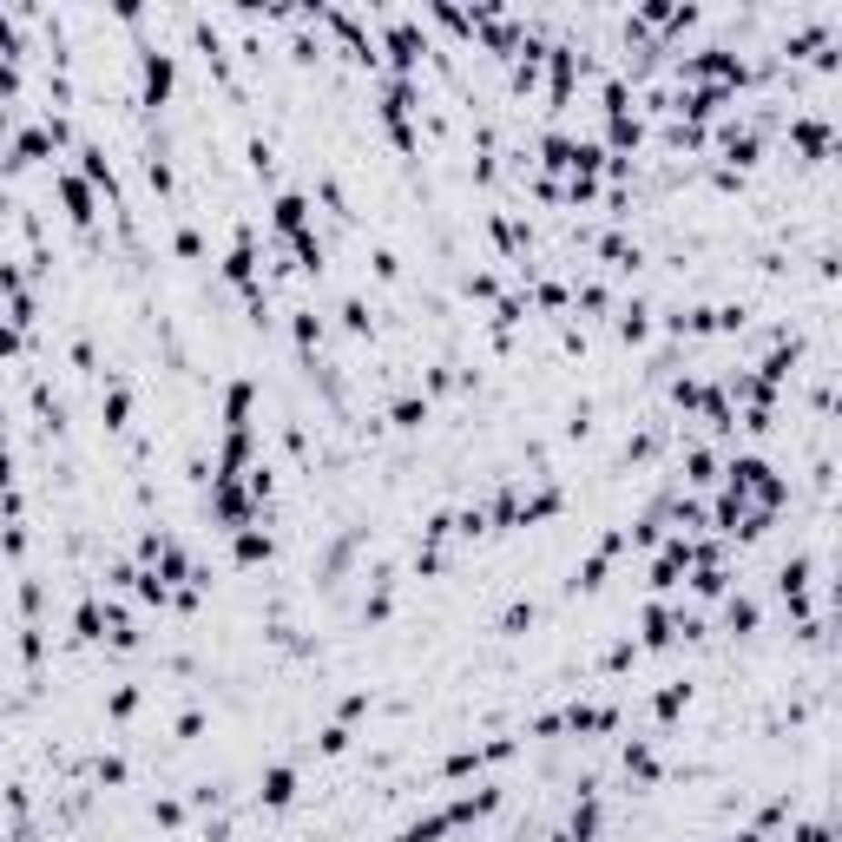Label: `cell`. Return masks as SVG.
I'll list each match as a JSON object with an SVG mask.
<instances>
[{"label": "cell", "instance_id": "obj_5", "mask_svg": "<svg viewBox=\"0 0 842 842\" xmlns=\"http://www.w3.org/2000/svg\"><path fill=\"white\" fill-rule=\"evenodd\" d=\"M237 559H244V566H257V559H270V533L244 526V533H237Z\"/></svg>", "mask_w": 842, "mask_h": 842}, {"label": "cell", "instance_id": "obj_10", "mask_svg": "<svg viewBox=\"0 0 842 842\" xmlns=\"http://www.w3.org/2000/svg\"><path fill=\"white\" fill-rule=\"evenodd\" d=\"M691 705V685H671V691H658V717H678Z\"/></svg>", "mask_w": 842, "mask_h": 842}, {"label": "cell", "instance_id": "obj_1", "mask_svg": "<svg viewBox=\"0 0 842 842\" xmlns=\"http://www.w3.org/2000/svg\"><path fill=\"white\" fill-rule=\"evenodd\" d=\"M172 99V53H145V105Z\"/></svg>", "mask_w": 842, "mask_h": 842}, {"label": "cell", "instance_id": "obj_4", "mask_svg": "<svg viewBox=\"0 0 842 842\" xmlns=\"http://www.w3.org/2000/svg\"><path fill=\"white\" fill-rule=\"evenodd\" d=\"M60 191H66V217L73 224H93V191L79 185V178H60Z\"/></svg>", "mask_w": 842, "mask_h": 842}, {"label": "cell", "instance_id": "obj_13", "mask_svg": "<svg viewBox=\"0 0 842 842\" xmlns=\"http://www.w3.org/2000/svg\"><path fill=\"white\" fill-rule=\"evenodd\" d=\"M323 750L336 757V750H349V731H343V724H329V731H323Z\"/></svg>", "mask_w": 842, "mask_h": 842}, {"label": "cell", "instance_id": "obj_6", "mask_svg": "<svg viewBox=\"0 0 842 842\" xmlns=\"http://www.w3.org/2000/svg\"><path fill=\"white\" fill-rule=\"evenodd\" d=\"M671 632H678V612H665V606L645 612V645H665Z\"/></svg>", "mask_w": 842, "mask_h": 842}, {"label": "cell", "instance_id": "obj_12", "mask_svg": "<svg viewBox=\"0 0 842 842\" xmlns=\"http://www.w3.org/2000/svg\"><path fill=\"white\" fill-rule=\"evenodd\" d=\"M112 717H132L138 711V685H119V691H112V705H105Z\"/></svg>", "mask_w": 842, "mask_h": 842}, {"label": "cell", "instance_id": "obj_7", "mask_svg": "<svg viewBox=\"0 0 842 842\" xmlns=\"http://www.w3.org/2000/svg\"><path fill=\"white\" fill-rule=\"evenodd\" d=\"M125 415H132V396L112 382V388H105V428H125Z\"/></svg>", "mask_w": 842, "mask_h": 842}, {"label": "cell", "instance_id": "obj_8", "mask_svg": "<svg viewBox=\"0 0 842 842\" xmlns=\"http://www.w3.org/2000/svg\"><path fill=\"white\" fill-rule=\"evenodd\" d=\"M724 626H731V632H750V626H757V606H750V599H731V606H724Z\"/></svg>", "mask_w": 842, "mask_h": 842}, {"label": "cell", "instance_id": "obj_11", "mask_svg": "<svg viewBox=\"0 0 842 842\" xmlns=\"http://www.w3.org/2000/svg\"><path fill=\"white\" fill-rule=\"evenodd\" d=\"M526 626H533V606H526V599L500 612V632H526Z\"/></svg>", "mask_w": 842, "mask_h": 842}, {"label": "cell", "instance_id": "obj_2", "mask_svg": "<svg viewBox=\"0 0 842 842\" xmlns=\"http://www.w3.org/2000/svg\"><path fill=\"white\" fill-rule=\"evenodd\" d=\"M257 797H264V809H290L296 803V770H270Z\"/></svg>", "mask_w": 842, "mask_h": 842}, {"label": "cell", "instance_id": "obj_9", "mask_svg": "<svg viewBox=\"0 0 842 842\" xmlns=\"http://www.w3.org/2000/svg\"><path fill=\"white\" fill-rule=\"evenodd\" d=\"M421 421H428V402H421V396L396 402V428H421Z\"/></svg>", "mask_w": 842, "mask_h": 842}, {"label": "cell", "instance_id": "obj_3", "mask_svg": "<svg viewBox=\"0 0 842 842\" xmlns=\"http://www.w3.org/2000/svg\"><path fill=\"white\" fill-rule=\"evenodd\" d=\"M626 777L658 783V757H652V744H626Z\"/></svg>", "mask_w": 842, "mask_h": 842}]
</instances>
